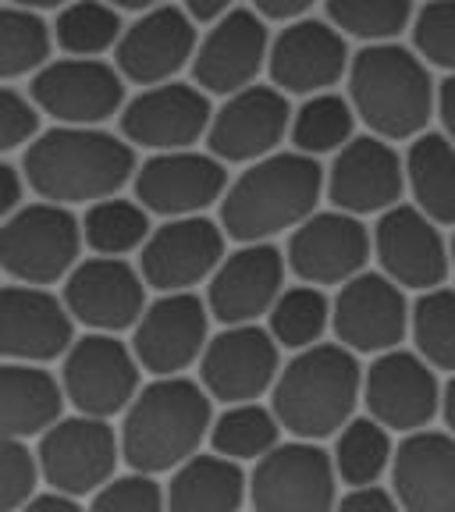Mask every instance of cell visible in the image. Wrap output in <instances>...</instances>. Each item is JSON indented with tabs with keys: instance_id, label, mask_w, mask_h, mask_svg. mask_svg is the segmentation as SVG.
I'll return each instance as SVG.
<instances>
[{
	"instance_id": "6da1fadb",
	"label": "cell",
	"mask_w": 455,
	"mask_h": 512,
	"mask_svg": "<svg viewBox=\"0 0 455 512\" xmlns=\"http://www.w3.org/2000/svg\"><path fill=\"white\" fill-rule=\"evenodd\" d=\"M22 171L40 200L75 203L111 200L136 182V146L100 125H57L22 153Z\"/></svg>"
},
{
	"instance_id": "7a4b0ae2",
	"label": "cell",
	"mask_w": 455,
	"mask_h": 512,
	"mask_svg": "<svg viewBox=\"0 0 455 512\" xmlns=\"http://www.w3.org/2000/svg\"><path fill=\"white\" fill-rule=\"evenodd\" d=\"M328 192V171L310 153H271L256 160L228 185L221 200V228L235 242H267L296 232L317 214Z\"/></svg>"
},
{
	"instance_id": "3957f363",
	"label": "cell",
	"mask_w": 455,
	"mask_h": 512,
	"mask_svg": "<svg viewBox=\"0 0 455 512\" xmlns=\"http://www.w3.org/2000/svg\"><path fill=\"white\" fill-rule=\"evenodd\" d=\"M214 395L189 377H157L125 409L121 456L136 473H168L200 452L214 427Z\"/></svg>"
},
{
	"instance_id": "277c9868",
	"label": "cell",
	"mask_w": 455,
	"mask_h": 512,
	"mask_svg": "<svg viewBox=\"0 0 455 512\" xmlns=\"http://www.w3.org/2000/svg\"><path fill=\"white\" fill-rule=\"evenodd\" d=\"M349 100L370 136L388 143L424 136L431 114H438L431 64L399 43H367L352 57Z\"/></svg>"
},
{
	"instance_id": "5b68a950",
	"label": "cell",
	"mask_w": 455,
	"mask_h": 512,
	"mask_svg": "<svg viewBox=\"0 0 455 512\" xmlns=\"http://www.w3.org/2000/svg\"><path fill=\"white\" fill-rule=\"evenodd\" d=\"M363 370L356 352L338 345H310L278 374L271 409L281 427L303 441H320L338 434L363 399Z\"/></svg>"
},
{
	"instance_id": "8992f818",
	"label": "cell",
	"mask_w": 455,
	"mask_h": 512,
	"mask_svg": "<svg viewBox=\"0 0 455 512\" xmlns=\"http://www.w3.org/2000/svg\"><path fill=\"white\" fill-rule=\"evenodd\" d=\"M82 221L61 203H25L0 228V264L22 285H54L79 267Z\"/></svg>"
},
{
	"instance_id": "52a82bcc",
	"label": "cell",
	"mask_w": 455,
	"mask_h": 512,
	"mask_svg": "<svg viewBox=\"0 0 455 512\" xmlns=\"http://www.w3.org/2000/svg\"><path fill=\"white\" fill-rule=\"evenodd\" d=\"M335 480V456L299 438L256 459V470L249 477V498L256 512H335Z\"/></svg>"
},
{
	"instance_id": "ba28073f",
	"label": "cell",
	"mask_w": 455,
	"mask_h": 512,
	"mask_svg": "<svg viewBox=\"0 0 455 512\" xmlns=\"http://www.w3.org/2000/svg\"><path fill=\"white\" fill-rule=\"evenodd\" d=\"M125 75L100 57H61L32 75V100L57 125H104L125 111Z\"/></svg>"
},
{
	"instance_id": "9c48e42d",
	"label": "cell",
	"mask_w": 455,
	"mask_h": 512,
	"mask_svg": "<svg viewBox=\"0 0 455 512\" xmlns=\"http://www.w3.org/2000/svg\"><path fill=\"white\" fill-rule=\"evenodd\" d=\"M40 470L43 480L61 495H93L111 484L121 456V438L104 416H68L57 420L47 434H40Z\"/></svg>"
},
{
	"instance_id": "30bf717a",
	"label": "cell",
	"mask_w": 455,
	"mask_h": 512,
	"mask_svg": "<svg viewBox=\"0 0 455 512\" xmlns=\"http://www.w3.org/2000/svg\"><path fill=\"white\" fill-rule=\"evenodd\" d=\"M139 356L114 335L93 331L68 349L61 384L79 413L114 416L125 413L139 395Z\"/></svg>"
},
{
	"instance_id": "8fae6325",
	"label": "cell",
	"mask_w": 455,
	"mask_h": 512,
	"mask_svg": "<svg viewBox=\"0 0 455 512\" xmlns=\"http://www.w3.org/2000/svg\"><path fill=\"white\" fill-rule=\"evenodd\" d=\"M118 118L121 136L132 146L171 153L192 150V143L207 136L214 107H210L207 89L189 86V82H160V86H146L139 96H132Z\"/></svg>"
},
{
	"instance_id": "7c38bea8",
	"label": "cell",
	"mask_w": 455,
	"mask_h": 512,
	"mask_svg": "<svg viewBox=\"0 0 455 512\" xmlns=\"http://www.w3.org/2000/svg\"><path fill=\"white\" fill-rule=\"evenodd\" d=\"M288 93L278 86H246L224 96L221 111H214L207 143L210 153L224 164H256L278 153V143L292 132Z\"/></svg>"
},
{
	"instance_id": "4fadbf2b",
	"label": "cell",
	"mask_w": 455,
	"mask_h": 512,
	"mask_svg": "<svg viewBox=\"0 0 455 512\" xmlns=\"http://www.w3.org/2000/svg\"><path fill=\"white\" fill-rule=\"evenodd\" d=\"M281 345L271 331L256 324H235L214 335L203 349L200 381L214 399L239 406L253 402L278 384Z\"/></svg>"
},
{
	"instance_id": "5bb4252c",
	"label": "cell",
	"mask_w": 455,
	"mask_h": 512,
	"mask_svg": "<svg viewBox=\"0 0 455 512\" xmlns=\"http://www.w3.org/2000/svg\"><path fill=\"white\" fill-rule=\"evenodd\" d=\"M441 392L438 374L420 352H381L363 377V402L388 431L413 434L427 427L441 409Z\"/></svg>"
},
{
	"instance_id": "9a60e30c",
	"label": "cell",
	"mask_w": 455,
	"mask_h": 512,
	"mask_svg": "<svg viewBox=\"0 0 455 512\" xmlns=\"http://www.w3.org/2000/svg\"><path fill=\"white\" fill-rule=\"evenodd\" d=\"M136 200L160 217H196L224 200L228 171L214 153L171 150L153 153L136 171Z\"/></svg>"
},
{
	"instance_id": "2e32d148",
	"label": "cell",
	"mask_w": 455,
	"mask_h": 512,
	"mask_svg": "<svg viewBox=\"0 0 455 512\" xmlns=\"http://www.w3.org/2000/svg\"><path fill=\"white\" fill-rule=\"evenodd\" d=\"M64 303L79 324L118 335L143 320L146 278L121 256H93L64 278Z\"/></svg>"
},
{
	"instance_id": "e0dca14e",
	"label": "cell",
	"mask_w": 455,
	"mask_h": 512,
	"mask_svg": "<svg viewBox=\"0 0 455 512\" xmlns=\"http://www.w3.org/2000/svg\"><path fill=\"white\" fill-rule=\"evenodd\" d=\"M349 43L345 32L317 18H296L274 36L267 72L271 82L288 96L331 93L342 75H349Z\"/></svg>"
},
{
	"instance_id": "ac0fdd59",
	"label": "cell",
	"mask_w": 455,
	"mask_h": 512,
	"mask_svg": "<svg viewBox=\"0 0 455 512\" xmlns=\"http://www.w3.org/2000/svg\"><path fill=\"white\" fill-rule=\"evenodd\" d=\"M224 228L210 217H168L146 239L139 271L157 292H189L192 285L214 278L224 260Z\"/></svg>"
},
{
	"instance_id": "d6986e66",
	"label": "cell",
	"mask_w": 455,
	"mask_h": 512,
	"mask_svg": "<svg viewBox=\"0 0 455 512\" xmlns=\"http://www.w3.org/2000/svg\"><path fill=\"white\" fill-rule=\"evenodd\" d=\"M331 328L338 342L352 352H388L399 349L406 331L413 328V310H409L402 285L388 274H356L345 281L335 299Z\"/></svg>"
},
{
	"instance_id": "ffe728a7",
	"label": "cell",
	"mask_w": 455,
	"mask_h": 512,
	"mask_svg": "<svg viewBox=\"0 0 455 512\" xmlns=\"http://www.w3.org/2000/svg\"><path fill=\"white\" fill-rule=\"evenodd\" d=\"M271 36L260 11H228L217 18L192 57V79L214 96H232L256 86V75L271 61Z\"/></svg>"
},
{
	"instance_id": "44dd1931",
	"label": "cell",
	"mask_w": 455,
	"mask_h": 512,
	"mask_svg": "<svg viewBox=\"0 0 455 512\" xmlns=\"http://www.w3.org/2000/svg\"><path fill=\"white\" fill-rule=\"evenodd\" d=\"M210 306L192 292H160L136 324L132 349L143 370L157 377H175L196 360H203L210 328Z\"/></svg>"
},
{
	"instance_id": "7402d4cb",
	"label": "cell",
	"mask_w": 455,
	"mask_h": 512,
	"mask_svg": "<svg viewBox=\"0 0 455 512\" xmlns=\"http://www.w3.org/2000/svg\"><path fill=\"white\" fill-rule=\"evenodd\" d=\"M374 253L381 260V271L413 292L441 288L452 271V246L441 239L438 221L406 203L381 214L374 228Z\"/></svg>"
},
{
	"instance_id": "603a6c76",
	"label": "cell",
	"mask_w": 455,
	"mask_h": 512,
	"mask_svg": "<svg viewBox=\"0 0 455 512\" xmlns=\"http://www.w3.org/2000/svg\"><path fill=\"white\" fill-rule=\"evenodd\" d=\"M406 189V160L381 136H356L328 168V200L345 214H384L399 207Z\"/></svg>"
},
{
	"instance_id": "cb8c5ba5",
	"label": "cell",
	"mask_w": 455,
	"mask_h": 512,
	"mask_svg": "<svg viewBox=\"0 0 455 512\" xmlns=\"http://www.w3.org/2000/svg\"><path fill=\"white\" fill-rule=\"evenodd\" d=\"M370 249H374V239L360 217L345 210H328V214H313L292 232L285 260L306 285H345L356 274H363Z\"/></svg>"
},
{
	"instance_id": "d4e9b609",
	"label": "cell",
	"mask_w": 455,
	"mask_h": 512,
	"mask_svg": "<svg viewBox=\"0 0 455 512\" xmlns=\"http://www.w3.org/2000/svg\"><path fill=\"white\" fill-rule=\"evenodd\" d=\"M196 47H200L196 18L164 4V8L143 11L128 25L121 43L114 47V64L136 86H160V82H175L185 64L192 68Z\"/></svg>"
},
{
	"instance_id": "484cf974",
	"label": "cell",
	"mask_w": 455,
	"mask_h": 512,
	"mask_svg": "<svg viewBox=\"0 0 455 512\" xmlns=\"http://www.w3.org/2000/svg\"><path fill=\"white\" fill-rule=\"evenodd\" d=\"M75 345V317L43 285H8L0 299V352L18 363H50Z\"/></svg>"
},
{
	"instance_id": "4316f807",
	"label": "cell",
	"mask_w": 455,
	"mask_h": 512,
	"mask_svg": "<svg viewBox=\"0 0 455 512\" xmlns=\"http://www.w3.org/2000/svg\"><path fill=\"white\" fill-rule=\"evenodd\" d=\"M285 256L271 242H246L239 253L224 256L207 285V306L224 328L256 324L274 310L285 292Z\"/></svg>"
},
{
	"instance_id": "83f0119b",
	"label": "cell",
	"mask_w": 455,
	"mask_h": 512,
	"mask_svg": "<svg viewBox=\"0 0 455 512\" xmlns=\"http://www.w3.org/2000/svg\"><path fill=\"white\" fill-rule=\"evenodd\" d=\"M392 484L406 512H455V434H409L395 452Z\"/></svg>"
},
{
	"instance_id": "f1b7e54d",
	"label": "cell",
	"mask_w": 455,
	"mask_h": 512,
	"mask_svg": "<svg viewBox=\"0 0 455 512\" xmlns=\"http://www.w3.org/2000/svg\"><path fill=\"white\" fill-rule=\"evenodd\" d=\"M64 384L40 363L8 360L0 370V424L8 438H36L47 434L61 420L64 409Z\"/></svg>"
},
{
	"instance_id": "f546056e",
	"label": "cell",
	"mask_w": 455,
	"mask_h": 512,
	"mask_svg": "<svg viewBox=\"0 0 455 512\" xmlns=\"http://www.w3.org/2000/svg\"><path fill=\"white\" fill-rule=\"evenodd\" d=\"M246 498V473L235 459L192 456L171 477L168 512H239Z\"/></svg>"
},
{
	"instance_id": "4dcf8cb0",
	"label": "cell",
	"mask_w": 455,
	"mask_h": 512,
	"mask_svg": "<svg viewBox=\"0 0 455 512\" xmlns=\"http://www.w3.org/2000/svg\"><path fill=\"white\" fill-rule=\"evenodd\" d=\"M406 185L431 221L455 224V143L445 132H424L409 143Z\"/></svg>"
},
{
	"instance_id": "1f68e13d",
	"label": "cell",
	"mask_w": 455,
	"mask_h": 512,
	"mask_svg": "<svg viewBox=\"0 0 455 512\" xmlns=\"http://www.w3.org/2000/svg\"><path fill=\"white\" fill-rule=\"evenodd\" d=\"M356 107L349 96L338 93H317L306 96L303 107L292 114V143L299 153L310 157H324V153H338L342 146H349L356 139Z\"/></svg>"
},
{
	"instance_id": "d6a6232c",
	"label": "cell",
	"mask_w": 455,
	"mask_h": 512,
	"mask_svg": "<svg viewBox=\"0 0 455 512\" xmlns=\"http://www.w3.org/2000/svg\"><path fill=\"white\" fill-rule=\"evenodd\" d=\"M395 463L388 427L374 416H352L338 431L335 470L349 488H370L381 480V473Z\"/></svg>"
},
{
	"instance_id": "836d02e7",
	"label": "cell",
	"mask_w": 455,
	"mask_h": 512,
	"mask_svg": "<svg viewBox=\"0 0 455 512\" xmlns=\"http://www.w3.org/2000/svg\"><path fill=\"white\" fill-rule=\"evenodd\" d=\"M86 246L96 256H125L132 249H143L150 239V210L139 200H100L89 203L86 221H82Z\"/></svg>"
},
{
	"instance_id": "e575fe53",
	"label": "cell",
	"mask_w": 455,
	"mask_h": 512,
	"mask_svg": "<svg viewBox=\"0 0 455 512\" xmlns=\"http://www.w3.org/2000/svg\"><path fill=\"white\" fill-rule=\"evenodd\" d=\"M125 36V25L114 4L107 0H75L61 8L54 25L57 47L68 57H100L111 47H118Z\"/></svg>"
},
{
	"instance_id": "d590c367",
	"label": "cell",
	"mask_w": 455,
	"mask_h": 512,
	"mask_svg": "<svg viewBox=\"0 0 455 512\" xmlns=\"http://www.w3.org/2000/svg\"><path fill=\"white\" fill-rule=\"evenodd\" d=\"M54 43V29L43 22L40 11L11 4L0 18V75L11 82L22 79V75L43 72L50 64Z\"/></svg>"
},
{
	"instance_id": "8d00e7d4",
	"label": "cell",
	"mask_w": 455,
	"mask_h": 512,
	"mask_svg": "<svg viewBox=\"0 0 455 512\" xmlns=\"http://www.w3.org/2000/svg\"><path fill=\"white\" fill-rule=\"evenodd\" d=\"M281 420L274 409L256 406V402H239V406L224 409L210 427V445L221 456L235 459H264L267 452L278 448Z\"/></svg>"
},
{
	"instance_id": "74e56055",
	"label": "cell",
	"mask_w": 455,
	"mask_h": 512,
	"mask_svg": "<svg viewBox=\"0 0 455 512\" xmlns=\"http://www.w3.org/2000/svg\"><path fill=\"white\" fill-rule=\"evenodd\" d=\"M331 313H335V303H328L320 285L285 288L271 310V328L267 331L278 338L281 349H310L331 328Z\"/></svg>"
},
{
	"instance_id": "f35d334b",
	"label": "cell",
	"mask_w": 455,
	"mask_h": 512,
	"mask_svg": "<svg viewBox=\"0 0 455 512\" xmlns=\"http://www.w3.org/2000/svg\"><path fill=\"white\" fill-rule=\"evenodd\" d=\"M413 18V0H328V22L363 43H395Z\"/></svg>"
},
{
	"instance_id": "ab89813d",
	"label": "cell",
	"mask_w": 455,
	"mask_h": 512,
	"mask_svg": "<svg viewBox=\"0 0 455 512\" xmlns=\"http://www.w3.org/2000/svg\"><path fill=\"white\" fill-rule=\"evenodd\" d=\"M416 352L434 370L455 374V288H431L413 303Z\"/></svg>"
},
{
	"instance_id": "60d3db41",
	"label": "cell",
	"mask_w": 455,
	"mask_h": 512,
	"mask_svg": "<svg viewBox=\"0 0 455 512\" xmlns=\"http://www.w3.org/2000/svg\"><path fill=\"white\" fill-rule=\"evenodd\" d=\"M413 47L431 68L455 75V0H431L416 11Z\"/></svg>"
},
{
	"instance_id": "b9f144b4",
	"label": "cell",
	"mask_w": 455,
	"mask_h": 512,
	"mask_svg": "<svg viewBox=\"0 0 455 512\" xmlns=\"http://www.w3.org/2000/svg\"><path fill=\"white\" fill-rule=\"evenodd\" d=\"M89 512H168V495L150 473H128L96 491Z\"/></svg>"
},
{
	"instance_id": "7bdbcfd3",
	"label": "cell",
	"mask_w": 455,
	"mask_h": 512,
	"mask_svg": "<svg viewBox=\"0 0 455 512\" xmlns=\"http://www.w3.org/2000/svg\"><path fill=\"white\" fill-rule=\"evenodd\" d=\"M40 456L29 452L22 438L4 441V463H0V488H4V512H18L22 505L32 502L36 484H40Z\"/></svg>"
},
{
	"instance_id": "ee69618b",
	"label": "cell",
	"mask_w": 455,
	"mask_h": 512,
	"mask_svg": "<svg viewBox=\"0 0 455 512\" xmlns=\"http://www.w3.org/2000/svg\"><path fill=\"white\" fill-rule=\"evenodd\" d=\"M40 104L32 100V93H18L15 86L4 89L0 96V150H29L40 132Z\"/></svg>"
},
{
	"instance_id": "f6af8a7d",
	"label": "cell",
	"mask_w": 455,
	"mask_h": 512,
	"mask_svg": "<svg viewBox=\"0 0 455 512\" xmlns=\"http://www.w3.org/2000/svg\"><path fill=\"white\" fill-rule=\"evenodd\" d=\"M335 512H406L395 495H388L384 488L370 484V488H352L349 495L338 502Z\"/></svg>"
},
{
	"instance_id": "bcb514c9",
	"label": "cell",
	"mask_w": 455,
	"mask_h": 512,
	"mask_svg": "<svg viewBox=\"0 0 455 512\" xmlns=\"http://www.w3.org/2000/svg\"><path fill=\"white\" fill-rule=\"evenodd\" d=\"M25 185H29V178H25L22 168H15V164L0 168V214L11 217L15 210L25 207Z\"/></svg>"
},
{
	"instance_id": "7dc6e473",
	"label": "cell",
	"mask_w": 455,
	"mask_h": 512,
	"mask_svg": "<svg viewBox=\"0 0 455 512\" xmlns=\"http://www.w3.org/2000/svg\"><path fill=\"white\" fill-rule=\"evenodd\" d=\"M313 4L317 0H253V11H260L264 18H274V22H296Z\"/></svg>"
},
{
	"instance_id": "c3c4849f",
	"label": "cell",
	"mask_w": 455,
	"mask_h": 512,
	"mask_svg": "<svg viewBox=\"0 0 455 512\" xmlns=\"http://www.w3.org/2000/svg\"><path fill=\"white\" fill-rule=\"evenodd\" d=\"M438 118L441 128H445V136L455 143V75H448L438 86Z\"/></svg>"
},
{
	"instance_id": "681fc988",
	"label": "cell",
	"mask_w": 455,
	"mask_h": 512,
	"mask_svg": "<svg viewBox=\"0 0 455 512\" xmlns=\"http://www.w3.org/2000/svg\"><path fill=\"white\" fill-rule=\"evenodd\" d=\"M18 512H82V505L75 502L72 495H61V491H54V495L32 498V502L22 505Z\"/></svg>"
},
{
	"instance_id": "f907efd6",
	"label": "cell",
	"mask_w": 455,
	"mask_h": 512,
	"mask_svg": "<svg viewBox=\"0 0 455 512\" xmlns=\"http://www.w3.org/2000/svg\"><path fill=\"white\" fill-rule=\"evenodd\" d=\"M235 0H185V11H189L196 22H217V18H224L232 8Z\"/></svg>"
},
{
	"instance_id": "816d5d0a",
	"label": "cell",
	"mask_w": 455,
	"mask_h": 512,
	"mask_svg": "<svg viewBox=\"0 0 455 512\" xmlns=\"http://www.w3.org/2000/svg\"><path fill=\"white\" fill-rule=\"evenodd\" d=\"M441 416H445L448 431L455 434V374H452V381L445 384V392H441Z\"/></svg>"
},
{
	"instance_id": "f5cc1de1",
	"label": "cell",
	"mask_w": 455,
	"mask_h": 512,
	"mask_svg": "<svg viewBox=\"0 0 455 512\" xmlns=\"http://www.w3.org/2000/svg\"><path fill=\"white\" fill-rule=\"evenodd\" d=\"M11 4L29 8V11H61V8H68V4H75V0H11Z\"/></svg>"
},
{
	"instance_id": "db71d44e",
	"label": "cell",
	"mask_w": 455,
	"mask_h": 512,
	"mask_svg": "<svg viewBox=\"0 0 455 512\" xmlns=\"http://www.w3.org/2000/svg\"><path fill=\"white\" fill-rule=\"evenodd\" d=\"M107 4H114L118 11H153V8H164V0H107Z\"/></svg>"
},
{
	"instance_id": "11a10c76",
	"label": "cell",
	"mask_w": 455,
	"mask_h": 512,
	"mask_svg": "<svg viewBox=\"0 0 455 512\" xmlns=\"http://www.w3.org/2000/svg\"><path fill=\"white\" fill-rule=\"evenodd\" d=\"M452 271H455V239H452Z\"/></svg>"
}]
</instances>
